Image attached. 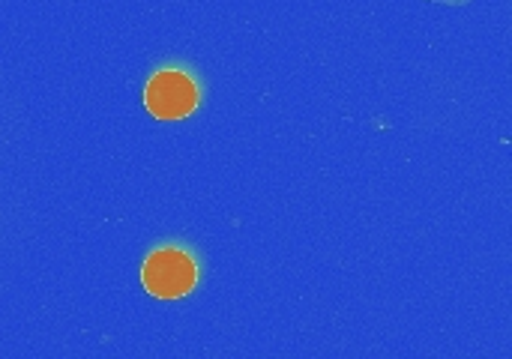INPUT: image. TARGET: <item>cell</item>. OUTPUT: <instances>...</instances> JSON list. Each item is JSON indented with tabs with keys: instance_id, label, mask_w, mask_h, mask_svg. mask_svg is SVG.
I'll return each instance as SVG.
<instances>
[{
	"instance_id": "cell-1",
	"label": "cell",
	"mask_w": 512,
	"mask_h": 359,
	"mask_svg": "<svg viewBox=\"0 0 512 359\" xmlns=\"http://www.w3.org/2000/svg\"><path fill=\"white\" fill-rule=\"evenodd\" d=\"M144 291L156 300H180L186 297L198 282V264L189 252L177 246H162L147 255L141 267Z\"/></svg>"
},
{
	"instance_id": "cell-2",
	"label": "cell",
	"mask_w": 512,
	"mask_h": 359,
	"mask_svg": "<svg viewBox=\"0 0 512 359\" xmlns=\"http://www.w3.org/2000/svg\"><path fill=\"white\" fill-rule=\"evenodd\" d=\"M144 105L156 120H180L198 108V84L183 69H159L144 84Z\"/></svg>"
}]
</instances>
